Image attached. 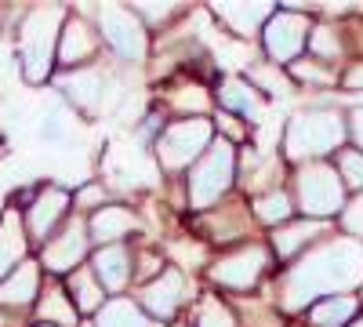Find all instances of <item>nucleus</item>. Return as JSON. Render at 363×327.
I'll list each match as a JSON object with an SVG mask.
<instances>
[{
  "mask_svg": "<svg viewBox=\"0 0 363 327\" xmlns=\"http://www.w3.org/2000/svg\"><path fill=\"white\" fill-rule=\"evenodd\" d=\"M352 287H363V244L352 236H342V240H327L313 248L306 258L291 265L280 280V302L284 309L298 313Z\"/></svg>",
  "mask_w": 363,
  "mask_h": 327,
  "instance_id": "obj_1",
  "label": "nucleus"
},
{
  "mask_svg": "<svg viewBox=\"0 0 363 327\" xmlns=\"http://www.w3.org/2000/svg\"><path fill=\"white\" fill-rule=\"evenodd\" d=\"M345 135H349V124H345L342 113H335V109H306V113L291 116V124H287V135H284L287 160H294L301 167V164H320L330 153L338 157Z\"/></svg>",
  "mask_w": 363,
  "mask_h": 327,
  "instance_id": "obj_2",
  "label": "nucleus"
},
{
  "mask_svg": "<svg viewBox=\"0 0 363 327\" xmlns=\"http://www.w3.org/2000/svg\"><path fill=\"white\" fill-rule=\"evenodd\" d=\"M62 26H66V8L58 4H44L26 15L22 33H18V62L29 84H44L51 77Z\"/></svg>",
  "mask_w": 363,
  "mask_h": 327,
  "instance_id": "obj_3",
  "label": "nucleus"
},
{
  "mask_svg": "<svg viewBox=\"0 0 363 327\" xmlns=\"http://www.w3.org/2000/svg\"><path fill=\"white\" fill-rule=\"evenodd\" d=\"M345 186L335 171V164H301L294 174V207L306 218L323 222L327 215L345 211Z\"/></svg>",
  "mask_w": 363,
  "mask_h": 327,
  "instance_id": "obj_4",
  "label": "nucleus"
},
{
  "mask_svg": "<svg viewBox=\"0 0 363 327\" xmlns=\"http://www.w3.org/2000/svg\"><path fill=\"white\" fill-rule=\"evenodd\" d=\"M233 178H236V150L225 135H218L189 171V204L196 211H207L211 204H218L229 193Z\"/></svg>",
  "mask_w": 363,
  "mask_h": 327,
  "instance_id": "obj_5",
  "label": "nucleus"
},
{
  "mask_svg": "<svg viewBox=\"0 0 363 327\" xmlns=\"http://www.w3.org/2000/svg\"><path fill=\"white\" fill-rule=\"evenodd\" d=\"M211 142H215V124L203 116H182V121H171L157 138V157L167 171H182L196 164L211 150Z\"/></svg>",
  "mask_w": 363,
  "mask_h": 327,
  "instance_id": "obj_6",
  "label": "nucleus"
},
{
  "mask_svg": "<svg viewBox=\"0 0 363 327\" xmlns=\"http://www.w3.org/2000/svg\"><path fill=\"white\" fill-rule=\"evenodd\" d=\"M99 18V33L102 40L116 51L131 58V62H142L145 51H149V37H145V22L138 18L135 8H124V4H102L95 11Z\"/></svg>",
  "mask_w": 363,
  "mask_h": 327,
  "instance_id": "obj_7",
  "label": "nucleus"
},
{
  "mask_svg": "<svg viewBox=\"0 0 363 327\" xmlns=\"http://www.w3.org/2000/svg\"><path fill=\"white\" fill-rule=\"evenodd\" d=\"M87 244H91L87 222L80 215H73L40 248V265H44V270H51V273H73V270H80V262L87 255Z\"/></svg>",
  "mask_w": 363,
  "mask_h": 327,
  "instance_id": "obj_8",
  "label": "nucleus"
},
{
  "mask_svg": "<svg viewBox=\"0 0 363 327\" xmlns=\"http://www.w3.org/2000/svg\"><path fill=\"white\" fill-rule=\"evenodd\" d=\"M309 33L313 26L309 18L294 11V8H284V11H272V18L265 22L262 37H265V51L272 62H291V58L309 44Z\"/></svg>",
  "mask_w": 363,
  "mask_h": 327,
  "instance_id": "obj_9",
  "label": "nucleus"
},
{
  "mask_svg": "<svg viewBox=\"0 0 363 327\" xmlns=\"http://www.w3.org/2000/svg\"><path fill=\"white\" fill-rule=\"evenodd\" d=\"M69 204H73V196H69L62 186H44V189L33 196V204L26 207V236L44 248L51 236L62 229V222L69 218V215H66Z\"/></svg>",
  "mask_w": 363,
  "mask_h": 327,
  "instance_id": "obj_10",
  "label": "nucleus"
},
{
  "mask_svg": "<svg viewBox=\"0 0 363 327\" xmlns=\"http://www.w3.org/2000/svg\"><path fill=\"white\" fill-rule=\"evenodd\" d=\"M265 265H269V248L244 244L240 251H233V255H225L211 265V280L222 284V287H233V291H247V287L258 284Z\"/></svg>",
  "mask_w": 363,
  "mask_h": 327,
  "instance_id": "obj_11",
  "label": "nucleus"
},
{
  "mask_svg": "<svg viewBox=\"0 0 363 327\" xmlns=\"http://www.w3.org/2000/svg\"><path fill=\"white\" fill-rule=\"evenodd\" d=\"M186 299H189V287L178 270H164L142 287V309L153 320H171Z\"/></svg>",
  "mask_w": 363,
  "mask_h": 327,
  "instance_id": "obj_12",
  "label": "nucleus"
},
{
  "mask_svg": "<svg viewBox=\"0 0 363 327\" xmlns=\"http://www.w3.org/2000/svg\"><path fill=\"white\" fill-rule=\"evenodd\" d=\"M99 51V33L91 29L80 15L77 18H66L62 26V37H58V62H62L66 70H84L91 58H95Z\"/></svg>",
  "mask_w": 363,
  "mask_h": 327,
  "instance_id": "obj_13",
  "label": "nucleus"
},
{
  "mask_svg": "<svg viewBox=\"0 0 363 327\" xmlns=\"http://www.w3.org/2000/svg\"><path fill=\"white\" fill-rule=\"evenodd\" d=\"M58 87H62V92L73 99V106L84 109V113L106 109V87H109V80L95 66H84V70H73L66 77H58Z\"/></svg>",
  "mask_w": 363,
  "mask_h": 327,
  "instance_id": "obj_14",
  "label": "nucleus"
},
{
  "mask_svg": "<svg viewBox=\"0 0 363 327\" xmlns=\"http://www.w3.org/2000/svg\"><path fill=\"white\" fill-rule=\"evenodd\" d=\"M40 299V262L26 258L11 277L0 280V309H26Z\"/></svg>",
  "mask_w": 363,
  "mask_h": 327,
  "instance_id": "obj_15",
  "label": "nucleus"
},
{
  "mask_svg": "<svg viewBox=\"0 0 363 327\" xmlns=\"http://www.w3.org/2000/svg\"><path fill=\"white\" fill-rule=\"evenodd\" d=\"M91 273L99 277V284L113 294H120L128 287V280L135 277L131 270V251L124 244H109V248H99L91 255Z\"/></svg>",
  "mask_w": 363,
  "mask_h": 327,
  "instance_id": "obj_16",
  "label": "nucleus"
},
{
  "mask_svg": "<svg viewBox=\"0 0 363 327\" xmlns=\"http://www.w3.org/2000/svg\"><path fill=\"white\" fill-rule=\"evenodd\" d=\"M138 226V218L120 204H106V207H95V215L87 218V236L95 240L99 248H109V244H120L124 236Z\"/></svg>",
  "mask_w": 363,
  "mask_h": 327,
  "instance_id": "obj_17",
  "label": "nucleus"
},
{
  "mask_svg": "<svg viewBox=\"0 0 363 327\" xmlns=\"http://www.w3.org/2000/svg\"><path fill=\"white\" fill-rule=\"evenodd\" d=\"M26 248H29L26 218L18 211H4L0 215V280L11 277L26 262Z\"/></svg>",
  "mask_w": 363,
  "mask_h": 327,
  "instance_id": "obj_18",
  "label": "nucleus"
},
{
  "mask_svg": "<svg viewBox=\"0 0 363 327\" xmlns=\"http://www.w3.org/2000/svg\"><path fill=\"white\" fill-rule=\"evenodd\" d=\"M320 233H323V222H316V218L287 222L280 229H272V251H277V258H294L306 244H313Z\"/></svg>",
  "mask_w": 363,
  "mask_h": 327,
  "instance_id": "obj_19",
  "label": "nucleus"
},
{
  "mask_svg": "<svg viewBox=\"0 0 363 327\" xmlns=\"http://www.w3.org/2000/svg\"><path fill=\"white\" fill-rule=\"evenodd\" d=\"M215 15L240 37H255L258 29H265V22L272 18L269 4H215Z\"/></svg>",
  "mask_w": 363,
  "mask_h": 327,
  "instance_id": "obj_20",
  "label": "nucleus"
},
{
  "mask_svg": "<svg viewBox=\"0 0 363 327\" xmlns=\"http://www.w3.org/2000/svg\"><path fill=\"white\" fill-rule=\"evenodd\" d=\"M37 320L48 323V327H80L77 323V306L73 299L58 287V284H48L37 299Z\"/></svg>",
  "mask_w": 363,
  "mask_h": 327,
  "instance_id": "obj_21",
  "label": "nucleus"
},
{
  "mask_svg": "<svg viewBox=\"0 0 363 327\" xmlns=\"http://www.w3.org/2000/svg\"><path fill=\"white\" fill-rule=\"evenodd\" d=\"M95 327H160L142 306H135L131 299H109L99 313H95Z\"/></svg>",
  "mask_w": 363,
  "mask_h": 327,
  "instance_id": "obj_22",
  "label": "nucleus"
},
{
  "mask_svg": "<svg viewBox=\"0 0 363 327\" xmlns=\"http://www.w3.org/2000/svg\"><path fill=\"white\" fill-rule=\"evenodd\" d=\"M69 299H73V306L80 309V313H99L109 299L102 294V284H99V277L91 273V265H80V270H73L69 273Z\"/></svg>",
  "mask_w": 363,
  "mask_h": 327,
  "instance_id": "obj_23",
  "label": "nucleus"
},
{
  "mask_svg": "<svg viewBox=\"0 0 363 327\" xmlns=\"http://www.w3.org/2000/svg\"><path fill=\"white\" fill-rule=\"evenodd\" d=\"M356 309H359L356 294H330V299L313 306L309 320H313V327H345V323H352Z\"/></svg>",
  "mask_w": 363,
  "mask_h": 327,
  "instance_id": "obj_24",
  "label": "nucleus"
},
{
  "mask_svg": "<svg viewBox=\"0 0 363 327\" xmlns=\"http://www.w3.org/2000/svg\"><path fill=\"white\" fill-rule=\"evenodd\" d=\"M294 211H298V207H294V200L284 189H269V193H258L255 196V218L265 222V226H272V229L287 226Z\"/></svg>",
  "mask_w": 363,
  "mask_h": 327,
  "instance_id": "obj_25",
  "label": "nucleus"
},
{
  "mask_svg": "<svg viewBox=\"0 0 363 327\" xmlns=\"http://www.w3.org/2000/svg\"><path fill=\"white\" fill-rule=\"evenodd\" d=\"M222 106L229 113H240V116H258L262 113V102H258V92L247 84V80H240V77H229L222 84Z\"/></svg>",
  "mask_w": 363,
  "mask_h": 327,
  "instance_id": "obj_26",
  "label": "nucleus"
},
{
  "mask_svg": "<svg viewBox=\"0 0 363 327\" xmlns=\"http://www.w3.org/2000/svg\"><path fill=\"white\" fill-rule=\"evenodd\" d=\"M335 171H338V178H342L345 189L363 193V153H359V150H342V153L335 157Z\"/></svg>",
  "mask_w": 363,
  "mask_h": 327,
  "instance_id": "obj_27",
  "label": "nucleus"
},
{
  "mask_svg": "<svg viewBox=\"0 0 363 327\" xmlns=\"http://www.w3.org/2000/svg\"><path fill=\"white\" fill-rule=\"evenodd\" d=\"M174 109H182V113H203L207 106H211V99H207V92L200 84H189V87H178L174 92Z\"/></svg>",
  "mask_w": 363,
  "mask_h": 327,
  "instance_id": "obj_28",
  "label": "nucleus"
},
{
  "mask_svg": "<svg viewBox=\"0 0 363 327\" xmlns=\"http://www.w3.org/2000/svg\"><path fill=\"white\" fill-rule=\"evenodd\" d=\"M196 327H236V320H233V313H229L218 299H203Z\"/></svg>",
  "mask_w": 363,
  "mask_h": 327,
  "instance_id": "obj_29",
  "label": "nucleus"
},
{
  "mask_svg": "<svg viewBox=\"0 0 363 327\" xmlns=\"http://www.w3.org/2000/svg\"><path fill=\"white\" fill-rule=\"evenodd\" d=\"M309 48L320 55V58H335L338 55V37H335V29H327V26H316L313 33H309Z\"/></svg>",
  "mask_w": 363,
  "mask_h": 327,
  "instance_id": "obj_30",
  "label": "nucleus"
},
{
  "mask_svg": "<svg viewBox=\"0 0 363 327\" xmlns=\"http://www.w3.org/2000/svg\"><path fill=\"white\" fill-rule=\"evenodd\" d=\"M342 226L352 233V240H359V244H363V193H359L352 204H345V211H342Z\"/></svg>",
  "mask_w": 363,
  "mask_h": 327,
  "instance_id": "obj_31",
  "label": "nucleus"
},
{
  "mask_svg": "<svg viewBox=\"0 0 363 327\" xmlns=\"http://www.w3.org/2000/svg\"><path fill=\"white\" fill-rule=\"evenodd\" d=\"M171 251L178 255V265H182V270H196V265H203L207 262V251L200 248V244H171Z\"/></svg>",
  "mask_w": 363,
  "mask_h": 327,
  "instance_id": "obj_32",
  "label": "nucleus"
},
{
  "mask_svg": "<svg viewBox=\"0 0 363 327\" xmlns=\"http://www.w3.org/2000/svg\"><path fill=\"white\" fill-rule=\"evenodd\" d=\"M251 80L265 84V87H269V95H287V92H291V84H287V80H284L280 73L265 70V66H262V70H255V73H251Z\"/></svg>",
  "mask_w": 363,
  "mask_h": 327,
  "instance_id": "obj_33",
  "label": "nucleus"
},
{
  "mask_svg": "<svg viewBox=\"0 0 363 327\" xmlns=\"http://www.w3.org/2000/svg\"><path fill=\"white\" fill-rule=\"evenodd\" d=\"M135 11H138V18H149V22H164L167 15H174L178 8L174 4H160V8H149V4H135Z\"/></svg>",
  "mask_w": 363,
  "mask_h": 327,
  "instance_id": "obj_34",
  "label": "nucleus"
},
{
  "mask_svg": "<svg viewBox=\"0 0 363 327\" xmlns=\"http://www.w3.org/2000/svg\"><path fill=\"white\" fill-rule=\"evenodd\" d=\"M102 200H106V189H102V186H84L73 204H77V207H95V204H102Z\"/></svg>",
  "mask_w": 363,
  "mask_h": 327,
  "instance_id": "obj_35",
  "label": "nucleus"
},
{
  "mask_svg": "<svg viewBox=\"0 0 363 327\" xmlns=\"http://www.w3.org/2000/svg\"><path fill=\"white\" fill-rule=\"evenodd\" d=\"M349 135H352V142H356V150L363 153V106L349 113Z\"/></svg>",
  "mask_w": 363,
  "mask_h": 327,
  "instance_id": "obj_36",
  "label": "nucleus"
},
{
  "mask_svg": "<svg viewBox=\"0 0 363 327\" xmlns=\"http://www.w3.org/2000/svg\"><path fill=\"white\" fill-rule=\"evenodd\" d=\"M294 77H301V80H330L323 70H316L313 62H294Z\"/></svg>",
  "mask_w": 363,
  "mask_h": 327,
  "instance_id": "obj_37",
  "label": "nucleus"
},
{
  "mask_svg": "<svg viewBox=\"0 0 363 327\" xmlns=\"http://www.w3.org/2000/svg\"><path fill=\"white\" fill-rule=\"evenodd\" d=\"M218 128H225L229 138H240V135H244V128L236 124V116H233V113H222V116H218Z\"/></svg>",
  "mask_w": 363,
  "mask_h": 327,
  "instance_id": "obj_38",
  "label": "nucleus"
},
{
  "mask_svg": "<svg viewBox=\"0 0 363 327\" xmlns=\"http://www.w3.org/2000/svg\"><path fill=\"white\" fill-rule=\"evenodd\" d=\"M345 87H352V92H363V62H356V66L345 73Z\"/></svg>",
  "mask_w": 363,
  "mask_h": 327,
  "instance_id": "obj_39",
  "label": "nucleus"
},
{
  "mask_svg": "<svg viewBox=\"0 0 363 327\" xmlns=\"http://www.w3.org/2000/svg\"><path fill=\"white\" fill-rule=\"evenodd\" d=\"M349 327H363V316H359V320H352V323H349Z\"/></svg>",
  "mask_w": 363,
  "mask_h": 327,
  "instance_id": "obj_40",
  "label": "nucleus"
},
{
  "mask_svg": "<svg viewBox=\"0 0 363 327\" xmlns=\"http://www.w3.org/2000/svg\"><path fill=\"white\" fill-rule=\"evenodd\" d=\"M80 327H95V323H80Z\"/></svg>",
  "mask_w": 363,
  "mask_h": 327,
  "instance_id": "obj_41",
  "label": "nucleus"
},
{
  "mask_svg": "<svg viewBox=\"0 0 363 327\" xmlns=\"http://www.w3.org/2000/svg\"><path fill=\"white\" fill-rule=\"evenodd\" d=\"M37 327H48V323H37Z\"/></svg>",
  "mask_w": 363,
  "mask_h": 327,
  "instance_id": "obj_42",
  "label": "nucleus"
}]
</instances>
